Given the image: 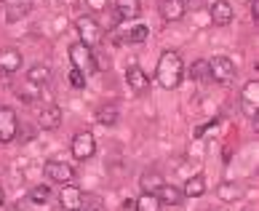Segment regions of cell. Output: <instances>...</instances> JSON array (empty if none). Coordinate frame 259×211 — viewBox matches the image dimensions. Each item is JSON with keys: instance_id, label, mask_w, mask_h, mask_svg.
<instances>
[{"instance_id": "7c38bea8", "label": "cell", "mask_w": 259, "mask_h": 211, "mask_svg": "<svg viewBox=\"0 0 259 211\" xmlns=\"http://www.w3.org/2000/svg\"><path fill=\"white\" fill-rule=\"evenodd\" d=\"M6 3V22H19L32 11V0H3Z\"/></svg>"}, {"instance_id": "d6986e66", "label": "cell", "mask_w": 259, "mask_h": 211, "mask_svg": "<svg viewBox=\"0 0 259 211\" xmlns=\"http://www.w3.org/2000/svg\"><path fill=\"white\" fill-rule=\"evenodd\" d=\"M115 11H118L120 19H139L142 3L139 0H115Z\"/></svg>"}, {"instance_id": "484cf974", "label": "cell", "mask_w": 259, "mask_h": 211, "mask_svg": "<svg viewBox=\"0 0 259 211\" xmlns=\"http://www.w3.org/2000/svg\"><path fill=\"white\" fill-rule=\"evenodd\" d=\"M243 102H251V104H259V83L256 80H248L243 86V94H241Z\"/></svg>"}, {"instance_id": "52a82bcc", "label": "cell", "mask_w": 259, "mask_h": 211, "mask_svg": "<svg viewBox=\"0 0 259 211\" xmlns=\"http://www.w3.org/2000/svg\"><path fill=\"white\" fill-rule=\"evenodd\" d=\"M43 171L51 182H59V185H70V182L75 179V168L64 160H46Z\"/></svg>"}, {"instance_id": "f1b7e54d", "label": "cell", "mask_w": 259, "mask_h": 211, "mask_svg": "<svg viewBox=\"0 0 259 211\" xmlns=\"http://www.w3.org/2000/svg\"><path fill=\"white\" fill-rule=\"evenodd\" d=\"M85 6H89L94 14H99V11H107V0H85Z\"/></svg>"}, {"instance_id": "5b68a950", "label": "cell", "mask_w": 259, "mask_h": 211, "mask_svg": "<svg viewBox=\"0 0 259 211\" xmlns=\"http://www.w3.org/2000/svg\"><path fill=\"white\" fill-rule=\"evenodd\" d=\"M70 150H72L75 160H89V158H94V152H97V139H94L91 131H80L72 137Z\"/></svg>"}, {"instance_id": "f546056e", "label": "cell", "mask_w": 259, "mask_h": 211, "mask_svg": "<svg viewBox=\"0 0 259 211\" xmlns=\"http://www.w3.org/2000/svg\"><path fill=\"white\" fill-rule=\"evenodd\" d=\"M251 16L259 19V0H251Z\"/></svg>"}, {"instance_id": "9c48e42d", "label": "cell", "mask_w": 259, "mask_h": 211, "mask_svg": "<svg viewBox=\"0 0 259 211\" xmlns=\"http://www.w3.org/2000/svg\"><path fill=\"white\" fill-rule=\"evenodd\" d=\"M208 16H211V22H214V24L227 27L235 19V11H233V6H230V0H214L211 8H208Z\"/></svg>"}, {"instance_id": "6da1fadb", "label": "cell", "mask_w": 259, "mask_h": 211, "mask_svg": "<svg viewBox=\"0 0 259 211\" xmlns=\"http://www.w3.org/2000/svg\"><path fill=\"white\" fill-rule=\"evenodd\" d=\"M185 78V62L177 51H163L160 59H158V67H155V83L160 89H177Z\"/></svg>"}, {"instance_id": "8992f818", "label": "cell", "mask_w": 259, "mask_h": 211, "mask_svg": "<svg viewBox=\"0 0 259 211\" xmlns=\"http://www.w3.org/2000/svg\"><path fill=\"white\" fill-rule=\"evenodd\" d=\"M16 131H19L16 112L11 107H0V145H11L16 139Z\"/></svg>"}, {"instance_id": "44dd1931", "label": "cell", "mask_w": 259, "mask_h": 211, "mask_svg": "<svg viewBox=\"0 0 259 211\" xmlns=\"http://www.w3.org/2000/svg\"><path fill=\"white\" fill-rule=\"evenodd\" d=\"M97 120H99V126H104V129L118 126V107H115V104H104V107H99L97 110Z\"/></svg>"}, {"instance_id": "ac0fdd59", "label": "cell", "mask_w": 259, "mask_h": 211, "mask_svg": "<svg viewBox=\"0 0 259 211\" xmlns=\"http://www.w3.org/2000/svg\"><path fill=\"white\" fill-rule=\"evenodd\" d=\"M182 193H185V198H200V195L206 193V177L203 174H193V177L185 182Z\"/></svg>"}, {"instance_id": "30bf717a", "label": "cell", "mask_w": 259, "mask_h": 211, "mask_svg": "<svg viewBox=\"0 0 259 211\" xmlns=\"http://www.w3.org/2000/svg\"><path fill=\"white\" fill-rule=\"evenodd\" d=\"M37 123H40V129L46 131H54L62 126V107L59 104H46V107L37 112Z\"/></svg>"}, {"instance_id": "2e32d148", "label": "cell", "mask_w": 259, "mask_h": 211, "mask_svg": "<svg viewBox=\"0 0 259 211\" xmlns=\"http://www.w3.org/2000/svg\"><path fill=\"white\" fill-rule=\"evenodd\" d=\"M155 195L160 200V206H179L182 200H185V193H182V187H177V185H163Z\"/></svg>"}, {"instance_id": "7402d4cb", "label": "cell", "mask_w": 259, "mask_h": 211, "mask_svg": "<svg viewBox=\"0 0 259 211\" xmlns=\"http://www.w3.org/2000/svg\"><path fill=\"white\" fill-rule=\"evenodd\" d=\"M134 211H160V200L155 193H142L134 200Z\"/></svg>"}, {"instance_id": "d4e9b609", "label": "cell", "mask_w": 259, "mask_h": 211, "mask_svg": "<svg viewBox=\"0 0 259 211\" xmlns=\"http://www.w3.org/2000/svg\"><path fill=\"white\" fill-rule=\"evenodd\" d=\"M217 195H219V200H238L241 198V187L235 185V182H222V185H219V190H217Z\"/></svg>"}, {"instance_id": "ffe728a7", "label": "cell", "mask_w": 259, "mask_h": 211, "mask_svg": "<svg viewBox=\"0 0 259 211\" xmlns=\"http://www.w3.org/2000/svg\"><path fill=\"white\" fill-rule=\"evenodd\" d=\"M27 80L35 83V86H46V83L51 80V67H49V64H43V62L32 64L30 70H27Z\"/></svg>"}, {"instance_id": "4fadbf2b", "label": "cell", "mask_w": 259, "mask_h": 211, "mask_svg": "<svg viewBox=\"0 0 259 211\" xmlns=\"http://www.w3.org/2000/svg\"><path fill=\"white\" fill-rule=\"evenodd\" d=\"M185 0H160V16L166 19V22H179V19H185Z\"/></svg>"}, {"instance_id": "5bb4252c", "label": "cell", "mask_w": 259, "mask_h": 211, "mask_svg": "<svg viewBox=\"0 0 259 211\" xmlns=\"http://www.w3.org/2000/svg\"><path fill=\"white\" fill-rule=\"evenodd\" d=\"M163 185H166V182H163L160 171H155V168H147L139 174V190L142 193H158Z\"/></svg>"}, {"instance_id": "cb8c5ba5", "label": "cell", "mask_w": 259, "mask_h": 211, "mask_svg": "<svg viewBox=\"0 0 259 211\" xmlns=\"http://www.w3.org/2000/svg\"><path fill=\"white\" fill-rule=\"evenodd\" d=\"M126 40L134 43V46H139V43L150 40V27H147V24H134L131 30L126 32Z\"/></svg>"}, {"instance_id": "7a4b0ae2", "label": "cell", "mask_w": 259, "mask_h": 211, "mask_svg": "<svg viewBox=\"0 0 259 211\" xmlns=\"http://www.w3.org/2000/svg\"><path fill=\"white\" fill-rule=\"evenodd\" d=\"M208 72L211 80H217L219 86H233L235 80V62L225 54H217L214 59H208Z\"/></svg>"}, {"instance_id": "e0dca14e", "label": "cell", "mask_w": 259, "mask_h": 211, "mask_svg": "<svg viewBox=\"0 0 259 211\" xmlns=\"http://www.w3.org/2000/svg\"><path fill=\"white\" fill-rule=\"evenodd\" d=\"M19 67H22V54H19L16 49H3L0 51V72L11 75L16 72Z\"/></svg>"}, {"instance_id": "277c9868", "label": "cell", "mask_w": 259, "mask_h": 211, "mask_svg": "<svg viewBox=\"0 0 259 211\" xmlns=\"http://www.w3.org/2000/svg\"><path fill=\"white\" fill-rule=\"evenodd\" d=\"M75 27H78V35H80V43H83V46L94 49V46L102 43L104 30L97 24V19H94V16H80L78 22H75Z\"/></svg>"}, {"instance_id": "4dcf8cb0", "label": "cell", "mask_w": 259, "mask_h": 211, "mask_svg": "<svg viewBox=\"0 0 259 211\" xmlns=\"http://www.w3.org/2000/svg\"><path fill=\"white\" fill-rule=\"evenodd\" d=\"M0 206H3V190H0Z\"/></svg>"}, {"instance_id": "ba28073f", "label": "cell", "mask_w": 259, "mask_h": 211, "mask_svg": "<svg viewBox=\"0 0 259 211\" xmlns=\"http://www.w3.org/2000/svg\"><path fill=\"white\" fill-rule=\"evenodd\" d=\"M59 200H62L64 211H80L83 208V193H80L78 185H72V182H70V185H62Z\"/></svg>"}, {"instance_id": "9a60e30c", "label": "cell", "mask_w": 259, "mask_h": 211, "mask_svg": "<svg viewBox=\"0 0 259 211\" xmlns=\"http://www.w3.org/2000/svg\"><path fill=\"white\" fill-rule=\"evenodd\" d=\"M14 94H16L22 102L32 104V102H37V99L43 97V86H35V83H30V80H24V83L14 86Z\"/></svg>"}, {"instance_id": "4316f807", "label": "cell", "mask_w": 259, "mask_h": 211, "mask_svg": "<svg viewBox=\"0 0 259 211\" xmlns=\"http://www.w3.org/2000/svg\"><path fill=\"white\" fill-rule=\"evenodd\" d=\"M49 195H51V190H49V185H37L32 193H30V198L35 200V203H46L49 200Z\"/></svg>"}, {"instance_id": "3957f363", "label": "cell", "mask_w": 259, "mask_h": 211, "mask_svg": "<svg viewBox=\"0 0 259 211\" xmlns=\"http://www.w3.org/2000/svg\"><path fill=\"white\" fill-rule=\"evenodd\" d=\"M67 54H70V62H72V70H78L83 72L85 78L97 70V64H94V51L89 49V46H83L80 40L78 43H72L70 49H67Z\"/></svg>"}, {"instance_id": "603a6c76", "label": "cell", "mask_w": 259, "mask_h": 211, "mask_svg": "<svg viewBox=\"0 0 259 211\" xmlns=\"http://www.w3.org/2000/svg\"><path fill=\"white\" fill-rule=\"evenodd\" d=\"M190 78H193V80H200V83L211 80V72H208V59H195V62H193V67H190Z\"/></svg>"}, {"instance_id": "8fae6325", "label": "cell", "mask_w": 259, "mask_h": 211, "mask_svg": "<svg viewBox=\"0 0 259 211\" xmlns=\"http://www.w3.org/2000/svg\"><path fill=\"white\" fill-rule=\"evenodd\" d=\"M126 83H128V89L134 94H145L150 89V78L145 75V70L137 67V64H131L128 70H126Z\"/></svg>"}, {"instance_id": "83f0119b", "label": "cell", "mask_w": 259, "mask_h": 211, "mask_svg": "<svg viewBox=\"0 0 259 211\" xmlns=\"http://www.w3.org/2000/svg\"><path fill=\"white\" fill-rule=\"evenodd\" d=\"M67 78H70V86L72 89H85V75L83 72H78V70H70V75H67Z\"/></svg>"}]
</instances>
